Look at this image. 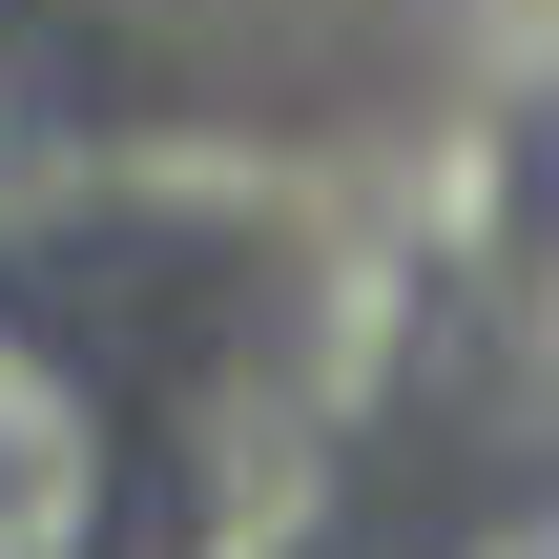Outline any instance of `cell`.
<instances>
[{
	"label": "cell",
	"instance_id": "6da1fadb",
	"mask_svg": "<svg viewBox=\"0 0 559 559\" xmlns=\"http://www.w3.org/2000/svg\"><path fill=\"white\" fill-rule=\"evenodd\" d=\"M104 539H124V415L41 311H0V559H104Z\"/></svg>",
	"mask_w": 559,
	"mask_h": 559
},
{
	"label": "cell",
	"instance_id": "7a4b0ae2",
	"mask_svg": "<svg viewBox=\"0 0 559 559\" xmlns=\"http://www.w3.org/2000/svg\"><path fill=\"white\" fill-rule=\"evenodd\" d=\"M456 559H559V498H519V519H477Z\"/></svg>",
	"mask_w": 559,
	"mask_h": 559
}]
</instances>
